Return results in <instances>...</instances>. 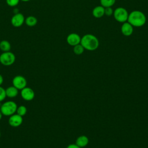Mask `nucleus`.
<instances>
[{"label": "nucleus", "instance_id": "nucleus-1", "mask_svg": "<svg viewBox=\"0 0 148 148\" xmlns=\"http://www.w3.org/2000/svg\"><path fill=\"white\" fill-rule=\"evenodd\" d=\"M127 22L133 27H140L145 24L146 17L142 12L140 10H134L128 14Z\"/></svg>", "mask_w": 148, "mask_h": 148}, {"label": "nucleus", "instance_id": "nucleus-2", "mask_svg": "<svg viewBox=\"0 0 148 148\" xmlns=\"http://www.w3.org/2000/svg\"><path fill=\"white\" fill-rule=\"evenodd\" d=\"M80 44L84 49L88 51H94L98 49L99 42L98 39L95 35L88 34L81 38Z\"/></svg>", "mask_w": 148, "mask_h": 148}, {"label": "nucleus", "instance_id": "nucleus-3", "mask_svg": "<svg viewBox=\"0 0 148 148\" xmlns=\"http://www.w3.org/2000/svg\"><path fill=\"white\" fill-rule=\"evenodd\" d=\"M17 106V103L13 101H7L1 104L0 110L3 116H10L16 113Z\"/></svg>", "mask_w": 148, "mask_h": 148}, {"label": "nucleus", "instance_id": "nucleus-4", "mask_svg": "<svg viewBox=\"0 0 148 148\" xmlns=\"http://www.w3.org/2000/svg\"><path fill=\"white\" fill-rule=\"evenodd\" d=\"M113 16L114 19L119 23H125L127 21L128 17V12L125 8L119 7L113 11Z\"/></svg>", "mask_w": 148, "mask_h": 148}, {"label": "nucleus", "instance_id": "nucleus-5", "mask_svg": "<svg viewBox=\"0 0 148 148\" xmlns=\"http://www.w3.org/2000/svg\"><path fill=\"white\" fill-rule=\"evenodd\" d=\"M16 56L11 51L3 52L0 55V62L4 66H10L14 63Z\"/></svg>", "mask_w": 148, "mask_h": 148}, {"label": "nucleus", "instance_id": "nucleus-6", "mask_svg": "<svg viewBox=\"0 0 148 148\" xmlns=\"http://www.w3.org/2000/svg\"><path fill=\"white\" fill-rule=\"evenodd\" d=\"M27 82L26 79L22 75H16L12 79V86L21 90L27 86Z\"/></svg>", "mask_w": 148, "mask_h": 148}, {"label": "nucleus", "instance_id": "nucleus-7", "mask_svg": "<svg viewBox=\"0 0 148 148\" xmlns=\"http://www.w3.org/2000/svg\"><path fill=\"white\" fill-rule=\"evenodd\" d=\"M20 95L24 101H31L34 99L35 94L32 88L26 86L20 90Z\"/></svg>", "mask_w": 148, "mask_h": 148}, {"label": "nucleus", "instance_id": "nucleus-8", "mask_svg": "<svg viewBox=\"0 0 148 148\" xmlns=\"http://www.w3.org/2000/svg\"><path fill=\"white\" fill-rule=\"evenodd\" d=\"M23 122V117L17 113L11 115L8 119V123L12 127H18L22 124Z\"/></svg>", "mask_w": 148, "mask_h": 148}, {"label": "nucleus", "instance_id": "nucleus-9", "mask_svg": "<svg viewBox=\"0 0 148 148\" xmlns=\"http://www.w3.org/2000/svg\"><path fill=\"white\" fill-rule=\"evenodd\" d=\"M25 22V17L21 13L14 14L11 18V24L15 27H21Z\"/></svg>", "mask_w": 148, "mask_h": 148}, {"label": "nucleus", "instance_id": "nucleus-10", "mask_svg": "<svg viewBox=\"0 0 148 148\" xmlns=\"http://www.w3.org/2000/svg\"><path fill=\"white\" fill-rule=\"evenodd\" d=\"M81 38L76 33H71L69 34L66 38L67 43L72 46H75L80 43Z\"/></svg>", "mask_w": 148, "mask_h": 148}, {"label": "nucleus", "instance_id": "nucleus-11", "mask_svg": "<svg viewBox=\"0 0 148 148\" xmlns=\"http://www.w3.org/2000/svg\"><path fill=\"white\" fill-rule=\"evenodd\" d=\"M134 27L130 24L128 22L126 21L123 23L121 27V32L122 34L125 36H129L131 35L134 31Z\"/></svg>", "mask_w": 148, "mask_h": 148}, {"label": "nucleus", "instance_id": "nucleus-12", "mask_svg": "<svg viewBox=\"0 0 148 148\" xmlns=\"http://www.w3.org/2000/svg\"><path fill=\"white\" fill-rule=\"evenodd\" d=\"M18 90L13 86H9L5 89L6 97L9 98H13L16 97L18 94Z\"/></svg>", "mask_w": 148, "mask_h": 148}, {"label": "nucleus", "instance_id": "nucleus-13", "mask_svg": "<svg viewBox=\"0 0 148 148\" xmlns=\"http://www.w3.org/2000/svg\"><path fill=\"white\" fill-rule=\"evenodd\" d=\"M92 14L94 17L99 18L105 15V8L101 5L97 6L92 9Z\"/></svg>", "mask_w": 148, "mask_h": 148}, {"label": "nucleus", "instance_id": "nucleus-14", "mask_svg": "<svg viewBox=\"0 0 148 148\" xmlns=\"http://www.w3.org/2000/svg\"><path fill=\"white\" fill-rule=\"evenodd\" d=\"M89 140L86 135L79 136L75 141V144L81 148L86 147L88 143Z\"/></svg>", "mask_w": 148, "mask_h": 148}, {"label": "nucleus", "instance_id": "nucleus-15", "mask_svg": "<svg viewBox=\"0 0 148 148\" xmlns=\"http://www.w3.org/2000/svg\"><path fill=\"white\" fill-rule=\"evenodd\" d=\"M0 49L3 52L9 51L11 49V45L8 40H2L0 42Z\"/></svg>", "mask_w": 148, "mask_h": 148}, {"label": "nucleus", "instance_id": "nucleus-16", "mask_svg": "<svg viewBox=\"0 0 148 148\" xmlns=\"http://www.w3.org/2000/svg\"><path fill=\"white\" fill-rule=\"evenodd\" d=\"M37 18L33 16H29L25 18V23L29 27H34L37 24Z\"/></svg>", "mask_w": 148, "mask_h": 148}, {"label": "nucleus", "instance_id": "nucleus-17", "mask_svg": "<svg viewBox=\"0 0 148 148\" xmlns=\"http://www.w3.org/2000/svg\"><path fill=\"white\" fill-rule=\"evenodd\" d=\"M27 112V109L26 106H25L24 105H20L17 106L16 113L23 117L26 114Z\"/></svg>", "mask_w": 148, "mask_h": 148}, {"label": "nucleus", "instance_id": "nucleus-18", "mask_svg": "<svg viewBox=\"0 0 148 148\" xmlns=\"http://www.w3.org/2000/svg\"><path fill=\"white\" fill-rule=\"evenodd\" d=\"M73 52L75 54L80 55V54H83V53L84 52V49L83 47V46L80 43H79V44L73 46Z\"/></svg>", "mask_w": 148, "mask_h": 148}, {"label": "nucleus", "instance_id": "nucleus-19", "mask_svg": "<svg viewBox=\"0 0 148 148\" xmlns=\"http://www.w3.org/2000/svg\"><path fill=\"white\" fill-rule=\"evenodd\" d=\"M116 2V0H100L101 6L104 8L112 7Z\"/></svg>", "mask_w": 148, "mask_h": 148}, {"label": "nucleus", "instance_id": "nucleus-20", "mask_svg": "<svg viewBox=\"0 0 148 148\" xmlns=\"http://www.w3.org/2000/svg\"><path fill=\"white\" fill-rule=\"evenodd\" d=\"M20 0H6V3L8 6L10 7H14L16 6Z\"/></svg>", "mask_w": 148, "mask_h": 148}, {"label": "nucleus", "instance_id": "nucleus-21", "mask_svg": "<svg viewBox=\"0 0 148 148\" xmlns=\"http://www.w3.org/2000/svg\"><path fill=\"white\" fill-rule=\"evenodd\" d=\"M6 97L5 89L0 86V102L3 101Z\"/></svg>", "mask_w": 148, "mask_h": 148}, {"label": "nucleus", "instance_id": "nucleus-22", "mask_svg": "<svg viewBox=\"0 0 148 148\" xmlns=\"http://www.w3.org/2000/svg\"><path fill=\"white\" fill-rule=\"evenodd\" d=\"M113 14V10L112 7L105 8V14L107 16H110Z\"/></svg>", "mask_w": 148, "mask_h": 148}, {"label": "nucleus", "instance_id": "nucleus-23", "mask_svg": "<svg viewBox=\"0 0 148 148\" xmlns=\"http://www.w3.org/2000/svg\"><path fill=\"white\" fill-rule=\"evenodd\" d=\"M66 148H81L77 145H76L75 143V144H70Z\"/></svg>", "mask_w": 148, "mask_h": 148}, {"label": "nucleus", "instance_id": "nucleus-24", "mask_svg": "<svg viewBox=\"0 0 148 148\" xmlns=\"http://www.w3.org/2000/svg\"><path fill=\"white\" fill-rule=\"evenodd\" d=\"M3 77L1 74H0V86H1L3 84Z\"/></svg>", "mask_w": 148, "mask_h": 148}, {"label": "nucleus", "instance_id": "nucleus-25", "mask_svg": "<svg viewBox=\"0 0 148 148\" xmlns=\"http://www.w3.org/2000/svg\"><path fill=\"white\" fill-rule=\"evenodd\" d=\"M2 113H1V110H0V120H1V119H2Z\"/></svg>", "mask_w": 148, "mask_h": 148}, {"label": "nucleus", "instance_id": "nucleus-26", "mask_svg": "<svg viewBox=\"0 0 148 148\" xmlns=\"http://www.w3.org/2000/svg\"><path fill=\"white\" fill-rule=\"evenodd\" d=\"M20 1H23V2H28V1H30V0H20Z\"/></svg>", "mask_w": 148, "mask_h": 148}, {"label": "nucleus", "instance_id": "nucleus-27", "mask_svg": "<svg viewBox=\"0 0 148 148\" xmlns=\"http://www.w3.org/2000/svg\"><path fill=\"white\" fill-rule=\"evenodd\" d=\"M1 131H0V138H1Z\"/></svg>", "mask_w": 148, "mask_h": 148}]
</instances>
